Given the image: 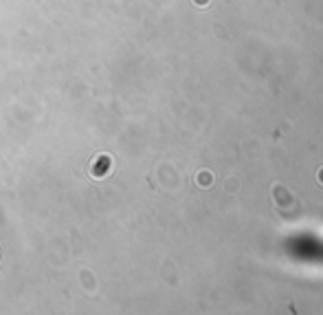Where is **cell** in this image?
<instances>
[{
  "mask_svg": "<svg viewBox=\"0 0 323 315\" xmlns=\"http://www.w3.org/2000/svg\"><path fill=\"white\" fill-rule=\"evenodd\" d=\"M321 178H323V172H321Z\"/></svg>",
  "mask_w": 323,
  "mask_h": 315,
  "instance_id": "cell-2",
  "label": "cell"
},
{
  "mask_svg": "<svg viewBox=\"0 0 323 315\" xmlns=\"http://www.w3.org/2000/svg\"><path fill=\"white\" fill-rule=\"evenodd\" d=\"M211 174H200V185H211Z\"/></svg>",
  "mask_w": 323,
  "mask_h": 315,
  "instance_id": "cell-1",
  "label": "cell"
}]
</instances>
